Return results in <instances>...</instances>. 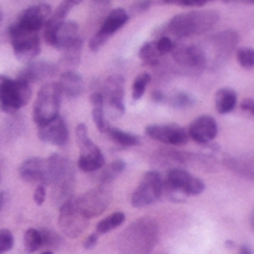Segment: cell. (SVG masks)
<instances>
[{"instance_id":"7bdbcfd3","label":"cell","mask_w":254,"mask_h":254,"mask_svg":"<svg viewBox=\"0 0 254 254\" xmlns=\"http://www.w3.org/2000/svg\"><path fill=\"white\" fill-rule=\"evenodd\" d=\"M241 109H243L244 112H247L250 116H253L254 115V100L253 98H246V100H243V103H241Z\"/></svg>"},{"instance_id":"f546056e","label":"cell","mask_w":254,"mask_h":254,"mask_svg":"<svg viewBox=\"0 0 254 254\" xmlns=\"http://www.w3.org/2000/svg\"><path fill=\"white\" fill-rule=\"evenodd\" d=\"M24 246H25V252L27 253H36L40 247H43L40 231L28 229L24 234Z\"/></svg>"},{"instance_id":"f35d334b","label":"cell","mask_w":254,"mask_h":254,"mask_svg":"<svg viewBox=\"0 0 254 254\" xmlns=\"http://www.w3.org/2000/svg\"><path fill=\"white\" fill-rule=\"evenodd\" d=\"M167 4H179V6H202L207 0H161Z\"/></svg>"},{"instance_id":"4fadbf2b","label":"cell","mask_w":254,"mask_h":254,"mask_svg":"<svg viewBox=\"0 0 254 254\" xmlns=\"http://www.w3.org/2000/svg\"><path fill=\"white\" fill-rule=\"evenodd\" d=\"M146 134L161 143L170 146H185L188 143V131L176 124L171 125H149L146 128Z\"/></svg>"},{"instance_id":"e0dca14e","label":"cell","mask_w":254,"mask_h":254,"mask_svg":"<svg viewBox=\"0 0 254 254\" xmlns=\"http://www.w3.org/2000/svg\"><path fill=\"white\" fill-rule=\"evenodd\" d=\"M173 58L177 64L182 67L190 68V70H204L205 63L202 52L198 45H185V46H176L171 52Z\"/></svg>"},{"instance_id":"f6af8a7d","label":"cell","mask_w":254,"mask_h":254,"mask_svg":"<svg viewBox=\"0 0 254 254\" xmlns=\"http://www.w3.org/2000/svg\"><path fill=\"white\" fill-rule=\"evenodd\" d=\"M152 98H153V101H156V103H164V101H165V95H164L161 91H155V92L152 94Z\"/></svg>"},{"instance_id":"ffe728a7","label":"cell","mask_w":254,"mask_h":254,"mask_svg":"<svg viewBox=\"0 0 254 254\" xmlns=\"http://www.w3.org/2000/svg\"><path fill=\"white\" fill-rule=\"evenodd\" d=\"M77 31H79V27H77V22L74 21H60L57 25H55V30H54V42H52V46L63 51L65 46H68L77 36Z\"/></svg>"},{"instance_id":"8d00e7d4","label":"cell","mask_w":254,"mask_h":254,"mask_svg":"<svg viewBox=\"0 0 254 254\" xmlns=\"http://www.w3.org/2000/svg\"><path fill=\"white\" fill-rule=\"evenodd\" d=\"M13 247V237L10 231L0 229V254L7 253Z\"/></svg>"},{"instance_id":"7402d4cb","label":"cell","mask_w":254,"mask_h":254,"mask_svg":"<svg viewBox=\"0 0 254 254\" xmlns=\"http://www.w3.org/2000/svg\"><path fill=\"white\" fill-rule=\"evenodd\" d=\"M225 165L235 174L253 180L254 177V162L252 156H226Z\"/></svg>"},{"instance_id":"b9f144b4","label":"cell","mask_w":254,"mask_h":254,"mask_svg":"<svg viewBox=\"0 0 254 254\" xmlns=\"http://www.w3.org/2000/svg\"><path fill=\"white\" fill-rule=\"evenodd\" d=\"M91 103L94 107H98V106H103L104 107V95H103V91H94L91 94Z\"/></svg>"},{"instance_id":"ac0fdd59","label":"cell","mask_w":254,"mask_h":254,"mask_svg":"<svg viewBox=\"0 0 254 254\" xmlns=\"http://www.w3.org/2000/svg\"><path fill=\"white\" fill-rule=\"evenodd\" d=\"M19 176L24 182L37 183V185H48L46 177V159L42 158H28L19 167Z\"/></svg>"},{"instance_id":"d590c367","label":"cell","mask_w":254,"mask_h":254,"mask_svg":"<svg viewBox=\"0 0 254 254\" xmlns=\"http://www.w3.org/2000/svg\"><path fill=\"white\" fill-rule=\"evenodd\" d=\"M92 119H94V124H95V127H97V129L100 132H106L107 131L106 112H104V107L103 106L94 107V110H92Z\"/></svg>"},{"instance_id":"ba28073f","label":"cell","mask_w":254,"mask_h":254,"mask_svg":"<svg viewBox=\"0 0 254 254\" xmlns=\"http://www.w3.org/2000/svg\"><path fill=\"white\" fill-rule=\"evenodd\" d=\"M164 193V180L158 171H149L143 176L140 185L131 196V204L135 208H143L155 204Z\"/></svg>"},{"instance_id":"44dd1931","label":"cell","mask_w":254,"mask_h":254,"mask_svg":"<svg viewBox=\"0 0 254 254\" xmlns=\"http://www.w3.org/2000/svg\"><path fill=\"white\" fill-rule=\"evenodd\" d=\"M128 19H129V15L125 9H121V7L113 9L104 19V22L100 27V30L97 31V34L107 40L112 34H115L118 30H121L128 22Z\"/></svg>"},{"instance_id":"ab89813d","label":"cell","mask_w":254,"mask_h":254,"mask_svg":"<svg viewBox=\"0 0 254 254\" xmlns=\"http://www.w3.org/2000/svg\"><path fill=\"white\" fill-rule=\"evenodd\" d=\"M153 0H137L135 3L131 4V12L134 13H141L144 10H147L152 6Z\"/></svg>"},{"instance_id":"816d5d0a","label":"cell","mask_w":254,"mask_h":254,"mask_svg":"<svg viewBox=\"0 0 254 254\" xmlns=\"http://www.w3.org/2000/svg\"><path fill=\"white\" fill-rule=\"evenodd\" d=\"M223 1H235V0H223Z\"/></svg>"},{"instance_id":"d6986e66","label":"cell","mask_w":254,"mask_h":254,"mask_svg":"<svg viewBox=\"0 0 254 254\" xmlns=\"http://www.w3.org/2000/svg\"><path fill=\"white\" fill-rule=\"evenodd\" d=\"M60 89L63 95H67L68 98H77L85 92V82L82 76L73 70H67L60 76L58 80Z\"/></svg>"},{"instance_id":"d4e9b609","label":"cell","mask_w":254,"mask_h":254,"mask_svg":"<svg viewBox=\"0 0 254 254\" xmlns=\"http://www.w3.org/2000/svg\"><path fill=\"white\" fill-rule=\"evenodd\" d=\"M106 132H109V137L113 141H116L119 146H122V147H132V146H138L140 144V137L138 135H134L131 132L122 131L119 128L107 127V131Z\"/></svg>"},{"instance_id":"bcb514c9","label":"cell","mask_w":254,"mask_h":254,"mask_svg":"<svg viewBox=\"0 0 254 254\" xmlns=\"http://www.w3.org/2000/svg\"><path fill=\"white\" fill-rule=\"evenodd\" d=\"M240 254H253V253H252L250 247H247V246H243V247L240 249Z\"/></svg>"},{"instance_id":"8fae6325","label":"cell","mask_w":254,"mask_h":254,"mask_svg":"<svg viewBox=\"0 0 254 254\" xmlns=\"http://www.w3.org/2000/svg\"><path fill=\"white\" fill-rule=\"evenodd\" d=\"M124 77L121 74H112L103 85L104 104H107V113L112 119H119L125 113L124 104Z\"/></svg>"},{"instance_id":"6da1fadb","label":"cell","mask_w":254,"mask_h":254,"mask_svg":"<svg viewBox=\"0 0 254 254\" xmlns=\"http://www.w3.org/2000/svg\"><path fill=\"white\" fill-rule=\"evenodd\" d=\"M220 21L219 12L213 9L193 10L189 13H180L171 18L167 24L156 30V34L174 39H186L192 36H201L213 30Z\"/></svg>"},{"instance_id":"9c48e42d","label":"cell","mask_w":254,"mask_h":254,"mask_svg":"<svg viewBox=\"0 0 254 254\" xmlns=\"http://www.w3.org/2000/svg\"><path fill=\"white\" fill-rule=\"evenodd\" d=\"M58 225H60L63 234L68 238H76L86 229L88 219L77 208L74 198H70L63 205H60Z\"/></svg>"},{"instance_id":"9a60e30c","label":"cell","mask_w":254,"mask_h":254,"mask_svg":"<svg viewBox=\"0 0 254 254\" xmlns=\"http://www.w3.org/2000/svg\"><path fill=\"white\" fill-rule=\"evenodd\" d=\"M217 122L214 118L211 116H199L196 118L190 125H189V129H188V135L196 141L198 144H210L216 135H217Z\"/></svg>"},{"instance_id":"5bb4252c","label":"cell","mask_w":254,"mask_h":254,"mask_svg":"<svg viewBox=\"0 0 254 254\" xmlns=\"http://www.w3.org/2000/svg\"><path fill=\"white\" fill-rule=\"evenodd\" d=\"M39 138L54 146H65L68 141V127L60 115L48 124L39 127Z\"/></svg>"},{"instance_id":"7a4b0ae2","label":"cell","mask_w":254,"mask_h":254,"mask_svg":"<svg viewBox=\"0 0 254 254\" xmlns=\"http://www.w3.org/2000/svg\"><path fill=\"white\" fill-rule=\"evenodd\" d=\"M159 238V228L153 219L144 217L129 225L119 237L122 254H150Z\"/></svg>"},{"instance_id":"cb8c5ba5","label":"cell","mask_w":254,"mask_h":254,"mask_svg":"<svg viewBox=\"0 0 254 254\" xmlns=\"http://www.w3.org/2000/svg\"><path fill=\"white\" fill-rule=\"evenodd\" d=\"M237 106V92L231 88H222L216 92V109L220 115L234 112Z\"/></svg>"},{"instance_id":"ee69618b","label":"cell","mask_w":254,"mask_h":254,"mask_svg":"<svg viewBox=\"0 0 254 254\" xmlns=\"http://www.w3.org/2000/svg\"><path fill=\"white\" fill-rule=\"evenodd\" d=\"M97 241H98V235H97V234H92V235H89V237L85 240V243H83V247H85L86 250H89V249L95 247Z\"/></svg>"},{"instance_id":"603a6c76","label":"cell","mask_w":254,"mask_h":254,"mask_svg":"<svg viewBox=\"0 0 254 254\" xmlns=\"http://www.w3.org/2000/svg\"><path fill=\"white\" fill-rule=\"evenodd\" d=\"M77 167L85 173H95L104 167V155L101 153L100 147L89 153H80Z\"/></svg>"},{"instance_id":"5b68a950","label":"cell","mask_w":254,"mask_h":254,"mask_svg":"<svg viewBox=\"0 0 254 254\" xmlns=\"http://www.w3.org/2000/svg\"><path fill=\"white\" fill-rule=\"evenodd\" d=\"M61 98L63 94L58 82H51L40 88L33 107V119L39 127L48 124L58 116Z\"/></svg>"},{"instance_id":"4dcf8cb0","label":"cell","mask_w":254,"mask_h":254,"mask_svg":"<svg viewBox=\"0 0 254 254\" xmlns=\"http://www.w3.org/2000/svg\"><path fill=\"white\" fill-rule=\"evenodd\" d=\"M150 79H152V77H150L149 73H141L140 76L135 77V80H134V83H132V100H134V101L140 100V98L144 95L146 88H147Z\"/></svg>"},{"instance_id":"277c9868","label":"cell","mask_w":254,"mask_h":254,"mask_svg":"<svg viewBox=\"0 0 254 254\" xmlns=\"http://www.w3.org/2000/svg\"><path fill=\"white\" fill-rule=\"evenodd\" d=\"M205 185L201 179L192 176L183 168H171L164 182V192L168 193L170 199L182 202L186 196H195L202 193Z\"/></svg>"},{"instance_id":"7dc6e473","label":"cell","mask_w":254,"mask_h":254,"mask_svg":"<svg viewBox=\"0 0 254 254\" xmlns=\"http://www.w3.org/2000/svg\"><path fill=\"white\" fill-rule=\"evenodd\" d=\"M3 205H4V193L0 192V211H1V208H3Z\"/></svg>"},{"instance_id":"30bf717a","label":"cell","mask_w":254,"mask_h":254,"mask_svg":"<svg viewBox=\"0 0 254 254\" xmlns=\"http://www.w3.org/2000/svg\"><path fill=\"white\" fill-rule=\"evenodd\" d=\"M112 201V195L106 188H95L91 189L85 193H82L80 196L74 198V202L77 205V208L80 210V213L89 220L92 217H97L100 214H103L109 204Z\"/></svg>"},{"instance_id":"3957f363","label":"cell","mask_w":254,"mask_h":254,"mask_svg":"<svg viewBox=\"0 0 254 254\" xmlns=\"http://www.w3.org/2000/svg\"><path fill=\"white\" fill-rule=\"evenodd\" d=\"M238 33L235 30H225L214 36L207 37L202 43H199V49L204 57L205 68L217 70L222 68L228 60L231 58L234 49L238 45Z\"/></svg>"},{"instance_id":"52a82bcc","label":"cell","mask_w":254,"mask_h":254,"mask_svg":"<svg viewBox=\"0 0 254 254\" xmlns=\"http://www.w3.org/2000/svg\"><path fill=\"white\" fill-rule=\"evenodd\" d=\"M9 37L15 57L22 63H31L40 52V37L37 33L18 28L15 24L9 27Z\"/></svg>"},{"instance_id":"681fc988","label":"cell","mask_w":254,"mask_h":254,"mask_svg":"<svg viewBox=\"0 0 254 254\" xmlns=\"http://www.w3.org/2000/svg\"><path fill=\"white\" fill-rule=\"evenodd\" d=\"M42 254H54L52 252H45V253H42Z\"/></svg>"},{"instance_id":"f1b7e54d","label":"cell","mask_w":254,"mask_h":254,"mask_svg":"<svg viewBox=\"0 0 254 254\" xmlns=\"http://www.w3.org/2000/svg\"><path fill=\"white\" fill-rule=\"evenodd\" d=\"M140 58L146 65H158L161 61V54L158 52L156 46L153 42H146L140 48Z\"/></svg>"},{"instance_id":"4316f807","label":"cell","mask_w":254,"mask_h":254,"mask_svg":"<svg viewBox=\"0 0 254 254\" xmlns=\"http://www.w3.org/2000/svg\"><path fill=\"white\" fill-rule=\"evenodd\" d=\"M82 39L80 37H76L68 46H65L63 49V57H61V61L67 65H77L79 61H80V52H82Z\"/></svg>"},{"instance_id":"74e56055","label":"cell","mask_w":254,"mask_h":254,"mask_svg":"<svg viewBox=\"0 0 254 254\" xmlns=\"http://www.w3.org/2000/svg\"><path fill=\"white\" fill-rule=\"evenodd\" d=\"M40 235H42V244L43 247H58L60 246V237L52 232V231H40Z\"/></svg>"},{"instance_id":"f907efd6","label":"cell","mask_w":254,"mask_h":254,"mask_svg":"<svg viewBox=\"0 0 254 254\" xmlns=\"http://www.w3.org/2000/svg\"><path fill=\"white\" fill-rule=\"evenodd\" d=\"M0 22H1V7H0Z\"/></svg>"},{"instance_id":"2e32d148","label":"cell","mask_w":254,"mask_h":254,"mask_svg":"<svg viewBox=\"0 0 254 254\" xmlns=\"http://www.w3.org/2000/svg\"><path fill=\"white\" fill-rule=\"evenodd\" d=\"M57 71H58L57 64H52L49 61H31L27 63V65L18 73L16 79L30 85L43 80L46 77H52L54 74H57Z\"/></svg>"},{"instance_id":"83f0119b","label":"cell","mask_w":254,"mask_h":254,"mask_svg":"<svg viewBox=\"0 0 254 254\" xmlns=\"http://www.w3.org/2000/svg\"><path fill=\"white\" fill-rule=\"evenodd\" d=\"M125 222V214L121 211H116L113 214H110L109 217L103 219L98 225H97V235H103L107 234L113 229H116L118 226H121Z\"/></svg>"},{"instance_id":"1f68e13d","label":"cell","mask_w":254,"mask_h":254,"mask_svg":"<svg viewBox=\"0 0 254 254\" xmlns=\"http://www.w3.org/2000/svg\"><path fill=\"white\" fill-rule=\"evenodd\" d=\"M196 103V100L188 92H176L170 97V104L176 109H189Z\"/></svg>"},{"instance_id":"f5cc1de1","label":"cell","mask_w":254,"mask_h":254,"mask_svg":"<svg viewBox=\"0 0 254 254\" xmlns=\"http://www.w3.org/2000/svg\"><path fill=\"white\" fill-rule=\"evenodd\" d=\"M207 1H213V0H207Z\"/></svg>"},{"instance_id":"7c38bea8","label":"cell","mask_w":254,"mask_h":254,"mask_svg":"<svg viewBox=\"0 0 254 254\" xmlns=\"http://www.w3.org/2000/svg\"><path fill=\"white\" fill-rule=\"evenodd\" d=\"M51 15H52L51 6L46 3H39L22 10L13 24L21 30L37 33L45 25V22L49 19Z\"/></svg>"},{"instance_id":"484cf974","label":"cell","mask_w":254,"mask_h":254,"mask_svg":"<svg viewBox=\"0 0 254 254\" xmlns=\"http://www.w3.org/2000/svg\"><path fill=\"white\" fill-rule=\"evenodd\" d=\"M124 170H125V161L116 159V161H113L110 165L103 167L101 170H98L100 174L97 176V180H98V183H101V185L110 183V182H113L121 173H124Z\"/></svg>"},{"instance_id":"60d3db41","label":"cell","mask_w":254,"mask_h":254,"mask_svg":"<svg viewBox=\"0 0 254 254\" xmlns=\"http://www.w3.org/2000/svg\"><path fill=\"white\" fill-rule=\"evenodd\" d=\"M33 198H34V202L37 205H42L45 202V199H46V188L43 185H39L36 188V190H34V196Z\"/></svg>"},{"instance_id":"d6a6232c","label":"cell","mask_w":254,"mask_h":254,"mask_svg":"<svg viewBox=\"0 0 254 254\" xmlns=\"http://www.w3.org/2000/svg\"><path fill=\"white\" fill-rule=\"evenodd\" d=\"M237 60L241 67L252 70L254 67V51L252 48H240L237 51Z\"/></svg>"},{"instance_id":"c3c4849f","label":"cell","mask_w":254,"mask_h":254,"mask_svg":"<svg viewBox=\"0 0 254 254\" xmlns=\"http://www.w3.org/2000/svg\"><path fill=\"white\" fill-rule=\"evenodd\" d=\"M238 1H243V3H247V4H253L254 0H238Z\"/></svg>"},{"instance_id":"836d02e7","label":"cell","mask_w":254,"mask_h":254,"mask_svg":"<svg viewBox=\"0 0 254 254\" xmlns=\"http://www.w3.org/2000/svg\"><path fill=\"white\" fill-rule=\"evenodd\" d=\"M82 0H63L61 4L55 9V12L51 15L52 19L55 21H64V18L67 16V13L71 10V7H74L76 4H79Z\"/></svg>"},{"instance_id":"8992f818","label":"cell","mask_w":254,"mask_h":254,"mask_svg":"<svg viewBox=\"0 0 254 254\" xmlns=\"http://www.w3.org/2000/svg\"><path fill=\"white\" fill-rule=\"evenodd\" d=\"M31 98V88L19 79L0 76V110L15 113Z\"/></svg>"},{"instance_id":"e575fe53","label":"cell","mask_w":254,"mask_h":254,"mask_svg":"<svg viewBox=\"0 0 254 254\" xmlns=\"http://www.w3.org/2000/svg\"><path fill=\"white\" fill-rule=\"evenodd\" d=\"M153 43H155V46H156V49H158V52H159L161 55L173 52V51H174V48L177 46V45H176V42H174L171 37H167V36H161V37H158Z\"/></svg>"}]
</instances>
